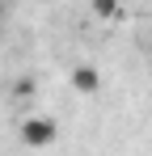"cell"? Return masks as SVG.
<instances>
[{
	"label": "cell",
	"mask_w": 152,
	"mask_h": 156,
	"mask_svg": "<svg viewBox=\"0 0 152 156\" xmlns=\"http://www.w3.org/2000/svg\"><path fill=\"white\" fill-rule=\"evenodd\" d=\"M55 135H59L55 118H25V122H21V139L30 144V148H51Z\"/></svg>",
	"instance_id": "1"
},
{
	"label": "cell",
	"mask_w": 152,
	"mask_h": 156,
	"mask_svg": "<svg viewBox=\"0 0 152 156\" xmlns=\"http://www.w3.org/2000/svg\"><path fill=\"white\" fill-rule=\"evenodd\" d=\"M72 84L80 89V93H89V97H93V93L101 89V76H97V68H89V63H80V68L72 72Z\"/></svg>",
	"instance_id": "2"
},
{
	"label": "cell",
	"mask_w": 152,
	"mask_h": 156,
	"mask_svg": "<svg viewBox=\"0 0 152 156\" xmlns=\"http://www.w3.org/2000/svg\"><path fill=\"white\" fill-rule=\"evenodd\" d=\"M123 9H118V0H93V17H101V21H114Z\"/></svg>",
	"instance_id": "3"
},
{
	"label": "cell",
	"mask_w": 152,
	"mask_h": 156,
	"mask_svg": "<svg viewBox=\"0 0 152 156\" xmlns=\"http://www.w3.org/2000/svg\"><path fill=\"white\" fill-rule=\"evenodd\" d=\"M13 97H34V80H30V76H21L17 84H13Z\"/></svg>",
	"instance_id": "4"
},
{
	"label": "cell",
	"mask_w": 152,
	"mask_h": 156,
	"mask_svg": "<svg viewBox=\"0 0 152 156\" xmlns=\"http://www.w3.org/2000/svg\"><path fill=\"white\" fill-rule=\"evenodd\" d=\"M0 21H4V4H0Z\"/></svg>",
	"instance_id": "5"
},
{
	"label": "cell",
	"mask_w": 152,
	"mask_h": 156,
	"mask_svg": "<svg viewBox=\"0 0 152 156\" xmlns=\"http://www.w3.org/2000/svg\"><path fill=\"white\" fill-rule=\"evenodd\" d=\"M148 55H152V42H148Z\"/></svg>",
	"instance_id": "6"
}]
</instances>
